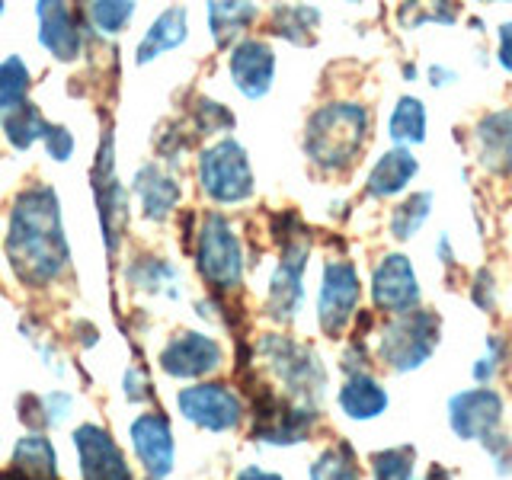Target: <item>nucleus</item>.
I'll return each instance as SVG.
<instances>
[{
  "instance_id": "nucleus-20",
  "label": "nucleus",
  "mask_w": 512,
  "mask_h": 480,
  "mask_svg": "<svg viewBox=\"0 0 512 480\" xmlns=\"http://www.w3.org/2000/svg\"><path fill=\"white\" fill-rule=\"evenodd\" d=\"M135 192L141 199L144 218H151V221H167L176 212V205H180V196H183L180 183H176L173 176L157 164H148V167L138 170Z\"/></svg>"
},
{
  "instance_id": "nucleus-4",
  "label": "nucleus",
  "mask_w": 512,
  "mask_h": 480,
  "mask_svg": "<svg viewBox=\"0 0 512 480\" xmlns=\"http://www.w3.org/2000/svg\"><path fill=\"white\" fill-rule=\"evenodd\" d=\"M442 340V324L436 311L416 308L410 314H397L378 330V359L397 375L416 372Z\"/></svg>"
},
{
  "instance_id": "nucleus-2",
  "label": "nucleus",
  "mask_w": 512,
  "mask_h": 480,
  "mask_svg": "<svg viewBox=\"0 0 512 480\" xmlns=\"http://www.w3.org/2000/svg\"><path fill=\"white\" fill-rule=\"evenodd\" d=\"M372 112L362 103H327L308 119L304 128V154L320 173H346L362 157Z\"/></svg>"
},
{
  "instance_id": "nucleus-21",
  "label": "nucleus",
  "mask_w": 512,
  "mask_h": 480,
  "mask_svg": "<svg viewBox=\"0 0 512 480\" xmlns=\"http://www.w3.org/2000/svg\"><path fill=\"white\" fill-rule=\"evenodd\" d=\"M39 20H42V32L39 39L42 45L61 61H71L80 52V29L74 13L64 4H39Z\"/></svg>"
},
{
  "instance_id": "nucleus-16",
  "label": "nucleus",
  "mask_w": 512,
  "mask_h": 480,
  "mask_svg": "<svg viewBox=\"0 0 512 480\" xmlns=\"http://www.w3.org/2000/svg\"><path fill=\"white\" fill-rule=\"evenodd\" d=\"M132 448L151 480L173 471V429L164 413H141L132 423Z\"/></svg>"
},
{
  "instance_id": "nucleus-8",
  "label": "nucleus",
  "mask_w": 512,
  "mask_h": 480,
  "mask_svg": "<svg viewBox=\"0 0 512 480\" xmlns=\"http://www.w3.org/2000/svg\"><path fill=\"white\" fill-rule=\"evenodd\" d=\"M176 407H180L183 420L196 423L199 429L208 432H231L244 423L247 404L231 384L221 381H205V384H192L176 394Z\"/></svg>"
},
{
  "instance_id": "nucleus-25",
  "label": "nucleus",
  "mask_w": 512,
  "mask_h": 480,
  "mask_svg": "<svg viewBox=\"0 0 512 480\" xmlns=\"http://www.w3.org/2000/svg\"><path fill=\"white\" fill-rule=\"evenodd\" d=\"M128 282L141 292H167L170 298H180V288H173L176 279H180V272L176 266H170L167 260H160V256H138V260L125 269Z\"/></svg>"
},
{
  "instance_id": "nucleus-46",
  "label": "nucleus",
  "mask_w": 512,
  "mask_h": 480,
  "mask_svg": "<svg viewBox=\"0 0 512 480\" xmlns=\"http://www.w3.org/2000/svg\"><path fill=\"white\" fill-rule=\"evenodd\" d=\"M506 477H512V464H509V474H506Z\"/></svg>"
},
{
  "instance_id": "nucleus-38",
  "label": "nucleus",
  "mask_w": 512,
  "mask_h": 480,
  "mask_svg": "<svg viewBox=\"0 0 512 480\" xmlns=\"http://www.w3.org/2000/svg\"><path fill=\"white\" fill-rule=\"evenodd\" d=\"M343 372H346V378L349 375H362V372H368V346L362 343V340H352L346 349H343Z\"/></svg>"
},
{
  "instance_id": "nucleus-19",
  "label": "nucleus",
  "mask_w": 512,
  "mask_h": 480,
  "mask_svg": "<svg viewBox=\"0 0 512 480\" xmlns=\"http://www.w3.org/2000/svg\"><path fill=\"white\" fill-rule=\"evenodd\" d=\"M391 397L384 391V384L375 375H349L343 381L340 394H336V407L352 423H368V420H378V416L388 410Z\"/></svg>"
},
{
  "instance_id": "nucleus-47",
  "label": "nucleus",
  "mask_w": 512,
  "mask_h": 480,
  "mask_svg": "<svg viewBox=\"0 0 512 480\" xmlns=\"http://www.w3.org/2000/svg\"><path fill=\"white\" fill-rule=\"evenodd\" d=\"M0 13H4V4H0Z\"/></svg>"
},
{
  "instance_id": "nucleus-34",
  "label": "nucleus",
  "mask_w": 512,
  "mask_h": 480,
  "mask_svg": "<svg viewBox=\"0 0 512 480\" xmlns=\"http://www.w3.org/2000/svg\"><path fill=\"white\" fill-rule=\"evenodd\" d=\"M506 359H509V340H506L503 333H490V336H487V352H484V356H480V359L474 362V368H471L474 381L490 384L496 375L503 372Z\"/></svg>"
},
{
  "instance_id": "nucleus-30",
  "label": "nucleus",
  "mask_w": 512,
  "mask_h": 480,
  "mask_svg": "<svg viewBox=\"0 0 512 480\" xmlns=\"http://www.w3.org/2000/svg\"><path fill=\"white\" fill-rule=\"evenodd\" d=\"M4 132H7V138H10L13 148L26 151V148H32V144H36V138H45L48 125H45V119L39 116V109H36V106H32V103H23L20 109H13V112H7V116H4Z\"/></svg>"
},
{
  "instance_id": "nucleus-6",
  "label": "nucleus",
  "mask_w": 512,
  "mask_h": 480,
  "mask_svg": "<svg viewBox=\"0 0 512 480\" xmlns=\"http://www.w3.org/2000/svg\"><path fill=\"white\" fill-rule=\"evenodd\" d=\"M199 183L202 192L218 205H237L253 196V170L244 144L221 138L199 154Z\"/></svg>"
},
{
  "instance_id": "nucleus-42",
  "label": "nucleus",
  "mask_w": 512,
  "mask_h": 480,
  "mask_svg": "<svg viewBox=\"0 0 512 480\" xmlns=\"http://www.w3.org/2000/svg\"><path fill=\"white\" fill-rule=\"evenodd\" d=\"M458 80V74L452 68H442V64H432L429 68V84L432 87H452Z\"/></svg>"
},
{
  "instance_id": "nucleus-11",
  "label": "nucleus",
  "mask_w": 512,
  "mask_h": 480,
  "mask_svg": "<svg viewBox=\"0 0 512 480\" xmlns=\"http://www.w3.org/2000/svg\"><path fill=\"white\" fill-rule=\"evenodd\" d=\"M448 423L464 442H484L503 423V397L493 388H468L448 400Z\"/></svg>"
},
{
  "instance_id": "nucleus-9",
  "label": "nucleus",
  "mask_w": 512,
  "mask_h": 480,
  "mask_svg": "<svg viewBox=\"0 0 512 480\" xmlns=\"http://www.w3.org/2000/svg\"><path fill=\"white\" fill-rule=\"evenodd\" d=\"M308 256H311V244L304 237L282 247V260L276 272H272L266 292V314L272 320H279V324L295 320V314L304 304V269H308Z\"/></svg>"
},
{
  "instance_id": "nucleus-24",
  "label": "nucleus",
  "mask_w": 512,
  "mask_h": 480,
  "mask_svg": "<svg viewBox=\"0 0 512 480\" xmlns=\"http://www.w3.org/2000/svg\"><path fill=\"white\" fill-rule=\"evenodd\" d=\"M426 103L420 96H400L388 116V138L397 141V148L426 141Z\"/></svg>"
},
{
  "instance_id": "nucleus-14",
  "label": "nucleus",
  "mask_w": 512,
  "mask_h": 480,
  "mask_svg": "<svg viewBox=\"0 0 512 480\" xmlns=\"http://www.w3.org/2000/svg\"><path fill=\"white\" fill-rule=\"evenodd\" d=\"M93 189H96V205H100V221L106 234V247L116 250L119 237L128 218V199L125 189L116 180V164H112V135L103 138L100 154H96V170H93Z\"/></svg>"
},
{
  "instance_id": "nucleus-45",
  "label": "nucleus",
  "mask_w": 512,
  "mask_h": 480,
  "mask_svg": "<svg viewBox=\"0 0 512 480\" xmlns=\"http://www.w3.org/2000/svg\"><path fill=\"white\" fill-rule=\"evenodd\" d=\"M404 74H407V80H413V77H416V68H413V64H407Z\"/></svg>"
},
{
  "instance_id": "nucleus-7",
  "label": "nucleus",
  "mask_w": 512,
  "mask_h": 480,
  "mask_svg": "<svg viewBox=\"0 0 512 480\" xmlns=\"http://www.w3.org/2000/svg\"><path fill=\"white\" fill-rule=\"evenodd\" d=\"M362 279L359 269L346 256H330L317 288V324L327 336H343L352 320L359 317Z\"/></svg>"
},
{
  "instance_id": "nucleus-13",
  "label": "nucleus",
  "mask_w": 512,
  "mask_h": 480,
  "mask_svg": "<svg viewBox=\"0 0 512 480\" xmlns=\"http://www.w3.org/2000/svg\"><path fill=\"white\" fill-rule=\"evenodd\" d=\"M228 71L234 87L247 96V100H260L272 90L276 80V52L266 39H240L228 55Z\"/></svg>"
},
{
  "instance_id": "nucleus-31",
  "label": "nucleus",
  "mask_w": 512,
  "mask_h": 480,
  "mask_svg": "<svg viewBox=\"0 0 512 480\" xmlns=\"http://www.w3.org/2000/svg\"><path fill=\"white\" fill-rule=\"evenodd\" d=\"M372 474H375V480H413L416 477V448L413 445L381 448V452L372 455Z\"/></svg>"
},
{
  "instance_id": "nucleus-3",
  "label": "nucleus",
  "mask_w": 512,
  "mask_h": 480,
  "mask_svg": "<svg viewBox=\"0 0 512 480\" xmlns=\"http://www.w3.org/2000/svg\"><path fill=\"white\" fill-rule=\"evenodd\" d=\"M256 356L282 381L288 400L320 410V397L327 391V368L320 365V356L308 343H298L282 333H266L256 343Z\"/></svg>"
},
{
  "instance_id": "nucleus-33",
  "label": "nucleus",
  "mask_w": 512,
  "mask_h": 480,
  "mask_svg": "<svg viewBox=\"0 0 512 480\" xmlns=\"http://www.w3.org/2000/svg\"><path fill=\"white\" fill-rule=\"evenodd\" d=\"M192 122L202 135H218V132H231L234 128V116L228 106H221L208 96H199L196 106H192Z\"/></svg>"
},
{
  "instance_id": "nucleus-41",
  "label": "nucleus",
  "mask_w": 512,
  "mask_h": 480,
  "mask_svg": "<svg viewBox=\"0 0 512 480\" xmlns=\"http://www.w3.org/2000/svg\"><path fill=\"white\" fill-rule=\"evenodd\" d=\"M496 39H500V48H496V61H500L503 71L512 74V20L496 29Z\"/></svg>"
},
{
  "instance_id": "nucleus-40",
  "label": "nucleus",
  "mask_w": 512,
  "mask_h": 480,
  "mask_svg": "<svg viewBox=\"0 0 512 480\" xmlns=\"http://www.w3.org/2000/svg\"><path fill=\"white\" fill-rule=\"evenodd\" d=\"M42 407H45V423H61L64 416L71 410V397L68 394H52V397H42Z\"/></svg>"
},
{
  "instance_id": "nucleus-12",
  "label": "nucleus",
  "mask_w": 512,
  "mask_h": 480,
  "mask_svg": "<svg viewBox=\"0 0 512 480\" xmlns=\"http://www.w3.org/2000/svg\"><path fill=\"white\" fill-rule=\"evenodd\" d=\"M224 362V349L215 336L199 330H183L160 352V368L173 378H202L218 372Z\"/></svg>"
},
{
  "instance_id": "nucleus-17",
  "label": "nucleus",
  "mask_w": 512,
  "mask_h": 480,
  "mask_svg": "<svg viewBox=\"0 0 512 480\" xmlns=\"http://www.w3.org/2000/svg\"><path fill=\"white\" fill-rule=\"evenodd\" d=\"M477 164L493 176L512 173V109H493L474 125Z\"/></svg>"
},
{
  "instance_id": "nucleus-5",
  "label": "nucleus",
  "mask_w": 512,
  "mask_h": 480,
  "mask_svg": "<svg viewBox=\"0 0 512 480\" xmlns=\"http://www.w3.org/2000/svg\"><path fill=\"white\" fill-rule=\"evenodd\" d=\"M196 266L218 295L237 292L244 282V247H240L234 224L218 212L202 218L196 234Z\"/></svg>"
},
{
  "instance_id": "nucleus-35",
  "label": "nucleus",
  "mask_w": 512,
  "mask_h": 480,
  "mask_svg": "<svg viewBox=\"0 0 512 480\" xmlns=\"http://www.w3.org/2000/svg\"><path fill=\"white\" fill-rule=\"evenodd\" d=\"M135 16V4H125V0H109V4H93L90 7V20L100 32H122V26Z\"/></svg>"
},
{
  "instance_id": "nucleus-1",
  "label": "nucleus",
  "mask_w": 512,
  "mask_h": 480,
  "mask_svg": "<svg viewBox=\"0 0 512 480\" xmlns=\"http://www.w3.org/2000/svg\"><path fill=\"white\" fill-rule=\"evenodd\" d=\"M7 256L26 285H48L68 263V240L61 231L58 199L48 186L20 192L10 215Z\"/></svg>"
},
{
  "instance_id": "nucleus-18",
  "label": "nucleus",
  "mask_w": 512,
  "mask_h": 480,
  "mask_svg": "<svg viewBox=\"0 0 512 480\" xmlns=\"http://www.w3.org/2000/svg\"><path fill=\"white\" fill-rule=\"evenodd\" d=\"M416 173H420V164H416L410 148L384 151L365 176V196L368 199H394L410 186Z\"/></svg>"
},
{
  "instance_id": "nucleus-10",
  "label": "nucleus",
  "mask_w": 512,
  "mask_h": 480,
  "mask_svg": "<svg viewBox=\"0 0 512 480\" xmlns=\"http://www.w3.org/2000/svg\"><path fill=\"white\" fill-rule=\"evenodd\" d=\"M372 304L384 314H410L420 308V279L404 253L381 256L372 269Z\"/></svg>"
},
{
  "instance_id": "nucleus-26",
  "label": "nucleus",
  "mask_w": 512,
  "mask_h": 480,
  "mask_svg": "<svg viewBox=\"0 0 512 480\" xmlns=\"http://www.w3.org/2000/svg\"><path fill=\"white\" fill-rule=\"evenodd\" d=\"M308 480H362L359 458L352 452V445L346 442L327 445L324 452L311 461Z\"/></svg>"
},
{
  "instance_id": "nucleus-32",
  "label": "nucleus",
  "mask_w": 512,
  "mask_h": 480,
  "mask_svg": "<svg viewBox=\"0 0 512 480\" xmlns=\"http://www.w3.org/2000/svg\"><path fill=\"white\" fill-rule=\"evenodd\" d=\"M26 90H29V71L20 58H7L0 64V112H13L26 103Z\"/></svg>"
},
{
  "instance_id": "nucleus-28",
  "label": "nucleus",
  "mask_w": 512,
  "mask_h": 480,
  "mask_svg": "<svg viewBox=\"0 0 512 480\" xmlns=\"http://www.w3.org/2000/svg\"><path fill=\"white\" fill-rule=\"evenodd\" d=\"M256 16H260V7L253 4H208V29H212L218 45H228Z\"/></svg>"
},
{
  "instance_id": "nucleus-37",
  "label": "nucleus",
  "mask_w": 512,
  "mask_h": 480,
  "mask_svg": "<svg viewBox=\"0 0 512 480\" xmlns=\"http://www.w3.org/2000/svg\"><path fill=\"white\" fill-rule=\"evenodd\" d=\"M45 148H48V154H52L55 160H68L71 151H74V138H71V132L64 125H48Z\"/></svg>"
},
{
  "instance_id": "nucleus-15",
  "label": "nucleus",
  "mask_w": 512,
  "mask_h": 480,
  "mask_svg": "<svg viewBox=\"0 0 512 480\" xmlns=\"http://www.w3.org/2000/svg\"><path fill=\"white\" fill-rule=\"evenodd\" d=\"M74 448L80 455V474L84 480H135L119 452V445L100 426H80L74 432Z\"/></svg>"
},
{
  "instance_id": "nucleus-44",
  "label": "nucleus",
  "mask_w": 512,
  "mask_h": 480,
  "mask_svg": "<svg viewBox=\"0 0 512 480\" xmlns=\"http://www.w3.org/2000/svg\"><path fill=\"white\" fill-rule=\"evenodd\" d=\"M423 480H452V477H448V471H442V468H432L423 474Z\"/></svg>"
},
{
  "instance_id": "nucleus-36",
  "label": "nucleus",
  "mask_w": 512,
  "mask_h": 480,
  "mask_svg": "<svg viewBox=\"0 0 512 480\" xmlns=\"http://www.w3.org/2000/svg\"><path fill=\"white\" fill-rule=\"evenodd\" d=\"M471 301L477 304L480 311H490L496 301V279L490 269H477L474 282H471Z\"/></svg>"
},
{
  "instance_id": "nucleus-39",
  "label": "nucleus",
  "mask_w": 512,
  "mask_h": 480,
  "mask_svg": "<svg viewBox=\"0 0 512 480\" xmlns=\"http://www.w3.org/2000/svg\"><path fill=\"white\" fill-rule=\"evenodd\" d=\"M125 397L132 400V404H141V400L151 397V384L144 378L141 368H128L125 372Z\"/></svg>"
},
{
  "instance_id": "nucleus-29",
  "label": "nucleus",
  "mask_w": 512,
  "mask_h": 480,
  "mask_svg": "<svg viewBox=\"0 0 512 480\" xmlns=\"http://www.w3.org/2000/svg\"><path fill=\"white\" fill-rule=\"evenodd\" d=\"M429 212H432V192H413V196H407L391 212V221H388L391 237L394 240H410L426 224Z\"/></svg>"
},
{
  "instance_id": "nucleus-43",
  "label": "nucleus",
  "mask_w": 512,
  "mask_h": 480,
  "mask_svg": "<svg viewBox=\"0 0 512 480\" xmlns=\"http://www.w3.org/2000/svg\"><path fill=\"white\" fill-rule=\"evenodd\" d=\"M237 480H282V477L266 471V468H256V464H247V468L237 474Z\"/></svg>"
},
{
  "instance_id": "nucleus-27",
  "label": "nucleus",
  "mask_w": 512,
  "mask_h": 480,
  "mask_svg": "<svg viewBox=\"0 0 512 480\" xmlns=\"http://www.w3.org/2000/svg\"><path fill=\"white\" fill-rule=\"evenodd\" d=\"M320 23V10L314 7H276L272 10V32L292 45H311L314 42V26Z\"/></svg>"
},
{
  "instance_id": "nucleus-22",
  "label": "nucleus",
  "mask_w": 512,
  "mask_h": 480,
  "mask_svg": "<svg viewBox=\"0 0 512 480\" xmlns=\"http://www.w3.org/2000/svg\"><path fill=\"white\" fill-rule=\"evenodd\" d=\"M55 448L45 436L20 439L13 452V468L0 474V480H55Z\"/></svg>"
},
{
  "instance_id": "nucleus-23",
  "label": "nucleus",
  "mask_w": 512,
  "mask_h": 480,
  "mask_svg": "<svg viewBox=\"0 0 512 480\" xmlns=\"http://www.w3.org/2000/svg\"><path fill=\"white\" fill-rule=\"evenodd\" d=\"M189 36V16L183 7H170L157 16L151 23V29L144 32V39L138 45V64H148L151 58L170 52V48L183 45Z\"/></svg>"
}]
</instances>
